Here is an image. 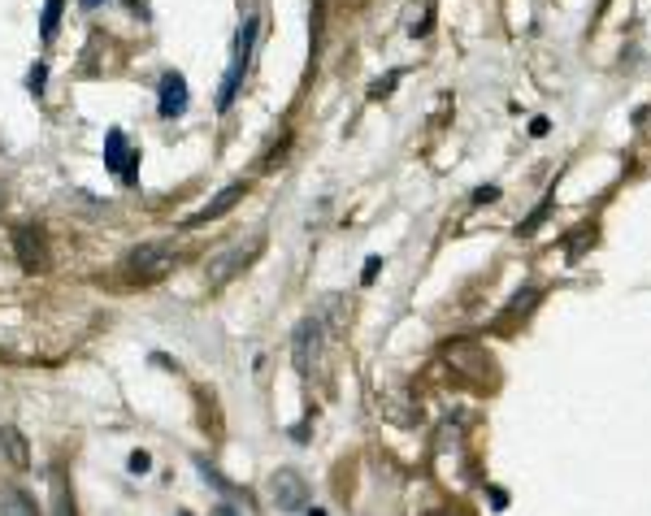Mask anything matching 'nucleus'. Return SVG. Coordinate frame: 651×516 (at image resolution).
Returning <instances> with one entry per match:
<instances>
[{
  "label": "nucleus",
  "instance_id": "1",
  "mask_svg": "<svg viewBox=\"0 0 651 516\" xmlns=\"http://www.w3.org/2000/svg\"><path fill=\"white\" fill-rule=\"evenodd\" d=\"M179 261H183V247H179V243H169V239H148V243H139L135 252H127L122 273L135 278V282H157V278H165Z\"/></svg>",
  "mask_w": 651,
  "mask_h": 516
},
{
  "label": "nucleus",
  "instance_id": "2",
  "mask_svg": "<svg viewBox=\"0 0 651 516\" xmlns=\"http://www.w3.org/2000/svg\"><path fill=\"white\" fill-rule=\"evenodd\" d=\"M261 247H265V239L257 235V239H247V243H226L221 252H213V256H209V265H205L209 287H213V291H217V287H226V282H231L235 273H243L247 265L257 261Z\"/></svg>",
  "mask_w": 651,
  "mask_h": 516
},
{
  "label": "nucleus",
  "instance_id": "3",
  "mask_svg": "<svg viewBox=\"0 0 651 516\" xmlns=\"http://www.w3.org/2000/svg\"><path fill=\"white\" fill-rule=\"evenodd\" d=\"M321 339H326V330H321L317 317H304V321L291 330V360H295V373H299V378L313 373L317 356H321Z\"/></svg>",
  "mask_w": 651,
  "mask_h": 516
},
{
  "label": "nucleus",
  "instance_id": "4",
  "mask_svg": "<svg viewBox=\"0 0 651 516\" xmlns=\"http://www.w3.org/2000/svg\"><path fill=\"white\" fill-rule=\"evenodd\" d=\"M13 252L22 273H48V247H44V230L39 226H18L13 230Z\"/></svg>",
  "mask_w": 651,
  "mask_h": 516
},
{
  "label": "nucleus",
  "instance_id": "5",
  "mask_svg": "<svg viewBox=\"0 0 651 516\" xmlns=\"http://www.w3.org/2000/svg\"><path fill=\"white\" fill-rule=\"evenodd\" d=\"M269 495H273V503H278L283 512H299L309 503V482H304L299 469H278L269 477Z\"/></svg>",
  "mask_w": 651,
  "mask_h": 516
},
{
  "label": "nucleus",
  "instance_id": "6",
  "mask_svg": "<svg viewBox=\"0 0 651 516\" xmlns=\"http://www.w3.org/2000/svg\"><path fill=\"white\" fill-rule=\"evenodd\" d=\"M105 165L122 174V183H135V178H139V152L127 148V135H122L117 126L105 135Z\"/></svg>",
  "mask_w": 651,
  "mask_h": 516
},
{
  "label": "nucleus",
  "instance_id": "7",
  "mask_svg": "<svg viewBox=\"0 0 651 516\" xmlns=\"http://www.w3.org/2000/svg\"><path fill=\"white\" fill-rule=\"evenodd\" d=\"M187 100H191V91H187V79L183 74H161V100H157V113L161 117H183L187 113Z\"/></svg>",
  "mask_w": 651,
  "mask_h": 516
},
{
  "label": "nucleus",
  "instance_id": "8",
  "mask_svg": "<svg viewBox=\"0 0 651 516\" xmlns=\"http://www.w3.org/2000/svg\"><path fill=\"white\" fill-rule=\"evenodd\" d=\"M247 195V183H231V187H221L209 204H205V209H200V213H191L187 217V226H205V221H217V217H226L231 209H235V204Z\"/></svg>",
  "mask_w": 651,
  "mask_h": 516
},
{
  "label": "nucleus",
  "instance_id": "9",
  "mask_svg": "<svg viewBox=\"0 0 651 516\" xmlns=\"http://www.w3.org/2000/svg\"><path fill=\"white\" fill-rule=\"evenodd\" d=\"M0 451H5L13 469H31V443L18 425H0Z\"/></svg>",
  "mask_w": 651,
  "mask_h": 516
},
{
  "label": "nucleus",
  "instance_id": "10",
  "mask_svg": "<svg viewBox=\"0 0 651 516\" xmlns=\"http://www.w3.org/2000/svg\"><path fill=\"white\" fill-rule=\"evenodd\" d=\"M0 516H39V503L18 486H0Z\"/></svg>",
  "mask_w": 651,
  "mask_h": 516
},
{
  "label": "nucleus",
  "instance_id": "11",
  "mask_svg": "<svg viewBox=\"0 0 651 516\" xmlns=\"http://www.w3.org/2000/svg\"><path fill=\"white\" fill-rule=\"evenodd\" d=\"M257 35H261V18L252 13V18H243V27H239V35H235V57H231V65L247 70V61H252V44H257Z\"/></svg>",
  "mask_w": 651,
  "mask_h": 516
},
{
  "label": "nucleus",
  "instance_id": "12",
  "mask_svg": "<svg viewBox=\"0 0 651 516\" xmlns=\"http://www.w3.org/2000/svg\"><path fill=\"white\" fill-rule=\"evenodd\" d=\"M243 74H247V70H239V65H231V70H226V79H221V87H217V113H226V109L235 105Z\"/></svg>",
  "mask_w": 651,
  "mask_h": 516
},
{
  "label": "nucleus",
  "instance_id": "13",
  "mask_svg": "<svg viewBox=\"0 0 651 516\" xmlns=\"http://www.w3.org/2000/svg\"><path fill=\"white\" fill-rule=\"evenodd\" d=\"M61 9H65V0H48L44 5V18H39V35L53 44L57 39V27H61Z\"/></svg>",
  "mask_w": 651,
  "mask_h": 516
},
{
  "label": "nucleus",
  "instance_id": "14",
  "mask_svg": "<svg viewBox=\"0 0 651 516\" xmlns=\"http://www.w3.org/2000/svg\"><path fill=\"white\" fill-rule=\"evenodd\" d=\"M27 87H31V96H35V100L44 96V87H48V65H44V61H35V65H31V74H27Z\"/></svg>",
  "mask_w": 651,
  "mask_h": 516
},
{
  "label": "nucleus",
  "instance_id": "15",
  "mask_svg": "<svg viewBox=\"0 0 651 516\" xmlns=\"http://www.w3.org/2000/svg\"><path fill=\"white\" fill-rule=\"evenodd\" d=\"M53 503H57V516H74V499L65 495V482L61 477L53 482Z\"/></svg>",
  "mask_w": 651,
  "mask_h": 516
},
{
  "label": "nucleus",
  "instance_id": "16",
  "mask_svg": "<svg viewBox=\"0 0 651 516\" xmlns=\"http://www.w3.org/2000/svg\"><path fill=\"white\" fill-rule=\"evenodd\" d=\"M321 13H326V5H321V0H313V35H309L313 53H317V44H321Z\"/></svg>",
  "mask_w": 651,
  "mask_h": 516
},
{
  "label": "nucleus",
  "instance_id": "17",
  "mask_svg": "<svg viewBox=\"0 0 651 516\" xmlns=\"http://www.w3.org/2000/svg\"><path fill=\"white\" fill-rule=\"evenodd\" d=\"M127 469H131V473H148V469H153V456H148V451H131Z\"/></svg>",
  "mask_w": 651,
  "mask_h": 516
},
{
  "label": "nucleus",
  "instance_id": "18",
  "mask_svg": "<svg viewBox=\"0 0 651 516\" xmlns=\"http://www.w3.org/2000/svg\"><path fill=\"white\" fill-rule=\"evenodd\" d=\"M378 269H382V256H369V261H365V273H361V282H365V287H369L373 278H378Z\"/></svg>",
  "mask_w": 651,
  "mask_h": 516
},
{
  "label": "nucleus",
  "instance_id": "19",
  "mask_svg": "<svg viewBox=\"0 0 651 516\" xmlns=\"http://www.w3.org/2000/svg\"><path fill=\"white\" fill-rule=\"evenodd\" d=\"M539 299V291H525V295H517L513 299V313H530V304Z\"/></svg>",
  "mask_w": 651,
  "mask_h": 516
},
{
  "label": "nucleus",
  "instance_id": "20",
  "mask_svg": "<svg viewBox=\"0 0 651 516\" xmlns=\"http://www.w3.org/2000/svg\"><path fill=\"white\" fill-rule=\"evenodd\" d=\"M478 204H491V200H499V187H478V195H473Z\"/></svg>",
  "mask_w": 651,
  "mask_h": 516
},
{
  "label": "nucleus",
  "instance_id": "21",
  "mask_svg": "<svg viewBox=\"0 0 651 516\" xmlns=\"http://www.w3.org/2000/svg\"><path fill=\"white\" fill-rule=\"evenodd\" d=\"M530 135H534V139L547 135V117H534V122H530Z\"/></svg>",
  "mask_w": 651,
  "mask_h": 516
},
{
  "label": "nucleus",
  "instance_id": "22",
  "mask_svg": "<svg viewBox=\"0 0 651 516\" xmlns=\"http://www.w3.org/2000/svg\"><path fill=\"white\" fill-rule=\"evenodd\" d=\"M5 204H9V187H5V183H0V209H5Z\"/></svg>",
  "mask_w": 651,
  "mask_h": 516
},
{
  "label": "nucleus",
  "instance_id": "23",
  "mask_svg": "<svg viewBox=\"0 0 651 516\" xmlns=\"http://www.w3.org/2000/svg\"><path fill=\"white\" fill-rule=\"evenodd\" d=\"M83 5H87V9H96V5H105V0H83Z\"/></svg>",
  "mask_w": 651,
  "mask_h": 516
},
{
  "label": "nucleus",
  "instance_id": "24",
  "mask_svg": "<svg viewBox=\"0 0 651 516\" xmlns=\"http://www.w3.org/2000/svg\"><path fill=\"white\" fill-rule=\"evenodd\" d=\"M309 516H326V512H321V508H313V512H309Z\"/></svg>",
  "mask_w": 651,
  "mask_h": 516
}]
</instances>
